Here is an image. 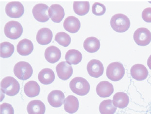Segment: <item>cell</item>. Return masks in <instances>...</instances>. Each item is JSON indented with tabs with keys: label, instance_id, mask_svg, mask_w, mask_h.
Returning a JSON list of instances; mask_svg holds the SVG:
<instances>
[{
	"label": "cell",
	"instance_id": "obj_24",
	"mask_svg": "<svg viewBox=\"0 0 151 114\" xmlns=\"http://www.w3.org/2000/svg\"><path fill=\"white\" fill-rule=\"evenodd\" d=\"M83 47L88 52H96L100 48V41L98 38L93 37L88 38L84 41Z\"/></svg>",
	"mask_w": 151,
	"mask_h": 114
},
{
	"label": "cell",
	"instance_id": "obj_19",
	"mask_svg": "<svg viewBox=\"0 0 151 114\" xmlns=\"http://www.w3.org/2000/svg\"><path fill=\"white\" fill-rule=\"evenodd\" d=\"M34 45L31 40L25 38L20 41L17 46V50L21 56H29L34 50Z\"/></svg>",
	"mask_w": 151,
	"mask_h": 114
},
{
	"label": "cell",
	"instance_id": "obj_23",
	"mask_svg": "<svg viewBox=\"0 0 151 114\" xmlns=\"http://www.w3.org/2000/svg\"><path fill=\"white\" fill-rule=\"evenodd\" d=\"M113 103L116 107L124 108L127 107L129 102L128 95L123 92H119L114 95Z\"/></svg>",
	"mask_w": 151,
	"mask_h": 114
},
{
	"label": "cell",
	"instance_id": "obj_4",
	"mask_svg": "<svg viewBox=\"0 0 151 114\" xmlns=\"http://www.w3.org/2000/svg\"><path fill=\"white\" fill-rule=\"evenodd\" d=\"M124 74V68L120 62H112L107 68L106 76L112 81H119L123 78Z\"/></svg>",
	"mask_w": 151,
	"mask_h": 114
},
{
	"label": "cell",
	"instance_id": "obj_26",
	"mask_svg": "<svg viewBox=\"0 0 151 114\" xmlns=\"http://www.w3.org/2000/svg\"><path fill=\"white\" fill-rule=\"evenodd\" d=\"M66 61L70 65H77L81 61L82 59V53L77 50H69L66 53L65 56Z\"/></svg>",
	"mask_w": 151,
	"mask_h": 114
},
{
	"label": "cell",
	"instance_id": "obj_18",
	"mask_svg": "<svg viewBox=\"0 0 151 114\" xmlns=\"http://www.w3.org/2000/svg\"><path fill=\"white\" fill-rule=\"evenodd\" d=\"M53 38V33L50 29L42 28L38 30L36 35V40L39 44L46 45L50 43Z\"/></svg>",
	"mask_w": 151,
	"mask_h": 114
},
{
	"label": "cell",
	"instance_id": "obj_29",
	"mask_svg": "<svg viewBox=\"0 0 151 114\" xmlns=\"http://www.w3.org/2000/svg\"><path fill=\"white\" fill-rule=\"evenodd\" d=\"M14 51L13 45L8 42H4L1 44V57L7 58L12 56Z\"/></svg>",
	"mask_w": 151,
	"mask_h": 114
},
{
	"label": "cell",
	"instance_id": "obj_5",
	"mask_svg": "<svg viewBox=\"0 0 151 114\" xmlns=\"http://www.w3.org/2000/svg\"><path fill=\"white\" fill-rule=\"evenodd\" d=\"M14 72L15 76L19 79L26 80L32 76L33 70L32 67L28 62L20 61L14 66Z\"/></svg>",
	"mask_w": 151,
	"mask_h": 114
},
{
	"label": "cell",
	"instance_id": "obj_3",
	"mask_svg": "<svg viewBox=\"0 0 151 114\" xmlns=\"http://www.w3.org/2000/svg\"><path fill=\"white\" fill-rule=\"evenodd\" d=\"M1 90L4 93L9 96H13L19 92V83L12 76H7L3 79L1 84Z\"/></svg>",
	"mask_w": 151,
	"mask_h": 114
},
{
	"label": "cell",
	"instance_id": "obj_21",
	"mask_svg": "<svg viewBox=\"0 0 151 114\" xmlns=\"http://www.w3.org/2000/svg\"><path fill=\"white\" fill-rule=\"evenodd\" d=\"M79 107L78 99L73 95H69L64 100V110L68 113L73 114L76 113L78 111Z\"/></svg>",
	"mask_w": 151,
	"mask_h": 114
},
{
	"label": "cell",
	"instance_id": "obj_33",
	"mask_svg": "<svg viewBox=\"0 0 151 114\" xmlns=\"http://www.w3.org/2000/svg\"><path fill=\"white\" fill-rule=\"evenodd\" d=\"M142 17L145 22L151 23V8L148 7L144 9L142 14Z\"/></svg>",
	"mask_w": 151,
	"mask_h": 114
},
{
	"label": "cell",
	"instance_id": "obj_20",
	"mask_svg": "<svg viewBox=\"0 0 151 114\" xmlns=\"http://www.w3.org/2000/svg\"><path fill=\"white\" fill-rule=\"evenodd\" d=\"M27 110L29 114H45L46 108L45 104L41 101L35 100L29 102Z\"/></svg>",
	"mask_w": 151,
	"mask_h": 114
},
{
	"label": "cell",
	"instance_id": "obj_7",
	"mask_svg": "<svg viewBox=\"0 0 151 114\" xmlns=\"http://www.w3.org/2000/svg\"><path fill=\"white\" fill-rule=\"evenodd\" d=\"M134 39L138 45L145 46L151 41V32L150 30L145 27L138 28L134 32Z\"/></svg>",
	"mask_w": 151,
	"mask_h": 114
},
{
	"label": "cell",
	"instance_id": "obj_13",
	"mask_svg": "<svg viewBox=\"0 0 151 114\" xmlns=\"http://www.w3.org/2000/svg\"><path fill=\"white\" fill-rule=\"evenodd\" d=\"M148 69L142 64H135L130 69V74L132 78L137 81H143L147 78L148 75Z\"/></svg>",
	"mask_w": 151,
	"mask_h": 114
},
{
	"label": "cell",
	"instance_id": "obj_28",
	"mask_svg": "<svg viewBox=\"0 0 151 114\" xmlns=\"http://www.w3.org/2000/svg\"><path fill=\"white\" fill-rule=\"evenodd\" d=\"M116 110L113 100L110 99L103 101L99 106V112L101 114H114Z\"/></svg>",
	"mask_w": 151,
	"mask_h": 114
},
{
	"label": "cell",
	"instance_id": "obj_15",
	"mask_svg": "<svg viewBox=\"0 0 151 114\" xmlns=\"http://www.w3.org/2000/svg\"><path fill=\"white\" fill-rule=\"evenodd\" d=\"M97 95L101 98L109 97L114 92L113 84L107 81H102L99 83L96 87Z\"/></svg>",
	"mask_w": 151,
	"mask_h": 114
},
{
	"label": "cell",
	"instance_id": "obj_10",
	"mask_svg": "<svg viewBox=\"0 0 151 114\" xmlns=\"http://www.w3.org/2000/svg\"><path fill=\"white\" fill-rule=\"evenodd\" d=\"M87 69L90 76L97 78L103 75L104 68L102 62L100 61L93 59L90 61L88 63Z\"/></svg>",
	"mask_w": 151,
	"mask_h": 114
},
{
	"label": "cell",
	"instance_id": "obj_2",
	"mask_svg": "<svg viewBox=\"0 0 151 114\" xmlns=\"http://www.w3.org/2000/svg\"><path fill=\"white\" fill-rule=\"evenodd\" d=\"M69 86L73 93L80 96L87 95L90 90L89 82L85 79L81 77L73 79L70 82Z\"/></svg>",
	"mask_w": 151,
	"mask_h": 114
},
{
	"label": "cell",
	"instance_id": "obj_6",
	"mask_svg": "<svg viewBox=\"0 0 151 114\" xmlns=\"http://www.w3.org/2000/svg\"><path fill=\"white\" fill-rule=\"evenodd\" d=\"M4 32L7 38L12 40L17 39L23 32L22 26L17 21H9L5 26Z\"/></svg>",
	"mask_w": 151,
	"mask_h": 114
},
{
	"label": "cell",
	"instance_id": "obj_16",
	"mask_svg": "<svg viewBox=\"0 0 151 114\" xmlns=\"http://www.w3.org/2000/svg\"><path fill=\"white\" fill-rule=\"evenodd\" d=\"M63 27L66 31L74 34L78 32L81 27V22L75 16H70L66 18L64 22Z\"/></svg>",
	"mask_w": 151,
	"mask_h": 114
},
{
	"label": "cell",
	"instance_id": "obj_32",
	"mask_svg": "<svg viewBox=\"0 0 151 114\" xmlns=\"http://www.w3.org/2000/svg\"><path fill=\"white\" fill-rule=\"evenodd\" d=\"M14 111L12 105L7 103H3L1 105V114H14Z\"/></svg>",
	"mask_w": 151,
	"mask_h": 114
},
{
	"label": "cell",
	"instance_id": "obj_8",
	"mask_svg": "<svg viewBox=\"0 0 151 114\" xmlns=\"http://www.w3.org/2000/svg\"><path fill=\"white\" fill-rule=\"evenodd\" d=\"M5 12L7 15L12 18H19L24 12V8L19 1H12L7 4L5 7Z\"/></svg>",
	"mask_w": 151,
	"mask_h": 114
},
{
	"label": "cell",
	"instance_id": "obj_30",
	"mask_svg": "<svg viewBox=\"0 0 151 114\" xmlns=\"http://www.w3.org/2000/svg\"><path fill=\"white\" fill-rule=\"evenodd\" d=\"M55 40L60 45L65 47H68L71 42L70 36L65 32L57 33L55 36Z\"/></svg>",
	"mask_w": 151,
	"mask_h": 114
},
{
	"label": "cell",
	"instance_id": "obj_11",
	"mask_svg": "<svg viewBox=\"0 0 151 114\" xmlns=\"http://www.w3.org/2000/svg\"><path fill=\"white\" fill-rule=\"evenodd\" d=\"M56 71L59 78L64 81L67 80L70 78L73 73L71 65L65 61L59 63L56 66Z\"/></svg>",
	"mask_w": 151,
	"mask_h": 114
},
{
	"label": "cell",
	"instance_id": "obj_31",
	"mask_svg": "<svg viewBox=\"0 0 151 114\" xmlns=\"http://www.w3.org/2000/svg\"><path fill=\"white\" fill-rule=\"evenodd\" d=\"M106 11V7L102 4L95 3L92 6V12L96 16H101L104 15Z\"/></svg>",
	"mask_w": 151,
	"mask_h": 114
},
{
	"label": "cell",
	"instance_id": "obj_1",
	"mask_svg": "<svg viewBox=\"0 0 151 114\" xmlns=\"http://www.w3.org/2000/svg\"><path fill=\"white\" fill-rule=\"evenodd\" d=\"M110 25L115 32L123 33L129 28L130 22L128 17L124 14H116L112 16L110 20Z\"/></svg>",
	"mask_w": 151,
	"mask_h": 114
},
{
	"label": "cell",
	"instance_id": "obj_14",
	"mask_svg": "<svg viewBox=\"0 0 151 114\" xmlns=\"http://www.w3.org/2000/svg\"><path fill=\"white\" fill-rule=\"evenodd\" d=\"M48 14L53 22L59 23L63 19L65 16V12L63 8L60 5L54 4L50 7Z\"/></svg>",
	"mask_w": 151,
	"mask_h": 114
},
{
	"label": "cell",
	"instance_id": "obj_17",
	"mask_svg": "<svg viewBox=\"0 0 151 114\" xmlns=\"http://www.w3.org/2000/svg\"><path fill=\"white\" fill-rule=\"evenodd\" d=\"M45 56V59L51 63L58 62L61 57V52L58 48L51 45L46 49Z\"/></svg>",
	"mask_w": 151,
	"mask_h": 114
},
{
	"label": "cell",
	"instance_id": "obj_22",
	"mask_svg": "<svg viewBox=\"0 0 151 114\" xmlns=\"http://www.w3.org/2000/svg\"><path fill=\"white\" fill-rule=\"evenodd\" d=\"M38 78L39 81L42 84L48 85L54 81L55 76L52 69H42L39 73Z\"/></svg>",
	"mask_w": 151,
	"mask_h": 114
},
{
	"label": "cell",
	"instance_id": "obj_12",
	"mask_svg": "<svg viewBox=\"0 0 151 114\" xmlns=\"http://www.w3.org/2000/svg\"><path fill=\"white\" fill-rule=\"evenodd\" d=\"M64 93L60 90H53L48 95L47 100L50 105L54 108L61 106L64 102Z\"/></svg>",
	"mask_w": 151,
	"mask_h": 114
},
{
	"label": "cell",
	"instance_id": "obj_27",
	"mask_svg": "<svg viewBox=\"0 0 151 114\" xmlns=\"http://www.w3.org/2000/svg\"><path fill=\"white\" fill-rule=\"evenodd\" d=\"M73 9L77 15H85L89 12L90 3L89 1H74L73 4Z\"/></svg>",
	"mask_w": 151,
	"mask_h": 114
},
{
	"label": "cell",
	"instance_id": "obj_9",
	"mask_svg": "<svg viewBox=\"0 0 151 114\" xmlns=\"http://www.w3.org/2000/svg\"><path fill=\"white\" fill-rule=\"evenodd\" d=\"M48 8L49 6L44 4H38L35 5L32 10L35 19L40 22H45L49 21V17L47 12Z\"/></svg>",
	"mask_w": 151,
	"mask_h": 114
},
{
	"label": "cell",
	"instance_id": "obj_25",
	"mask_svg": "<svg viewBox=\"0 0 151 114\" xmlns=\"http://www.w3.org/2000/svg\"><path fill=\"white\" fill-rule=\"evenodd\" d=\"M24 91L27 96L33 98L38 96L40 94V87L37 82L31 81L25 84Z\"/></svg>",
	"mask_w": 151,
	"mask_h": 114
},
{
	"label": "cell",
	"instance_id": "obj_34",
	"mask_svg": "<svg viewBox=\"0 0 151 114\" xmlns=\"http://www.w3.org/2000/svg\"><path fill=\"white\" fill-rule=\"evenodd\" d=\"M147 64L149 69L151 70V55L149 57L148 60H147Z\"/></svg>",
	"mask_w": 151,
	"mask_h": 114
}]
</instances>
